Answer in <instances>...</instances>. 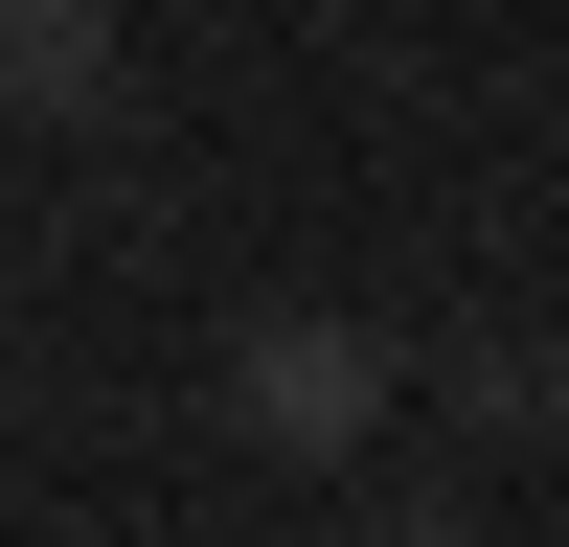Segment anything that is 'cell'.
Listing matches in <instances>:
<instances>
[{
  "instance_id": "cell-2",
  "label": "cell",
  "mask_w": 569,
  "mask_h": 547,
  "mask_svg": "<svg viewBox=\"0 0 569 547\" xmlns=\"http://www.w3.org/2000/svg\"><path fill=\"white\" fill-rule=\"evenodd\" d=\"M91 69H114V0H0V91L91 115Z\"/></svg>"
},
{
  "instance_id": "cell-1",
  "label": "cell",
  "mask_w": 569,
  "mask_h": 547,
  "mask_svg": "<svg viewBox=\"0 0 569 547\" xmlns=\"http://www.w3.org/2000/svg\"><path fill=\"white\" fill-rule=\"evenodd\" d=\"M365 410H388V342H365V319H273V342H251V434L342 456Z\"/></svg>"
}]
</instances>
